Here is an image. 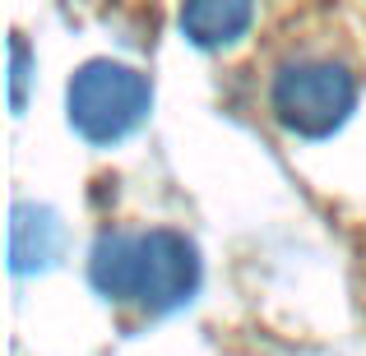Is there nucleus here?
Returning <instances> with one entry per match:
<instances>
[{"label": "nucleus", "mask_w": 366, "mask_h": 356, "mask_svg": "<svg viewBox=\"0 0 366 356\" xmlns=\"http://www.w3.org/2000/svg\"><path fill=\"white\" fill-rule=\"evenodd\" d=\"M89 283L107 301L167 315L186 305L199 287V250L181 232H107L89 255Z\"/></svg>", "instance_id": "nucleus-1"}, {"label": "nucleus", "mask_w": 366, "mask_h": 356, "mask_svg": "<svg viewBox=\"0 0 366 356\" xmlns=\"http://www.w3.org/2000/svg\"><path fill=\"white\" fill-rule=\"evenodd\" d=\"M153 107V88L139 70L117 61H89L74 70L70 88H65V111L70 125L89 143H117L130 130H139V121Z\"/></svg>", "instance_id": "nucleus-2"}, {"label": "nucleus", "mask_w": 366, "mask_h": 356, "mask_svg": "<svg viewBox=\"0 0 366 356\" xmlns=\"http://www.w3.org/2000/svg\"><path fill=\"white\" fill-rule=\"evenodd\" d=\"M274 116L302 139H330L357 107V79L334 61H297L274 79Z\"/></svg>", "instance_id": "nucleus-3"}, {"label": "nucleus", "mask_w": 366, "mask_h": 356, "mask_svg": "<svg viewBox=\"0 0 366 356\" xmlns=\"http://www.w3.org/2000/svg\"><path fill=\"white\" fill-rule=\"evenodd\" d=\"M65 255V223L46 204H14L9 208V268L19 278L46 273Z\"/></svg>", "instance_id": "nucleus-4"}, {"label": "nucleus", "mask_w": 366, "mask_h": 356, "mask_svg": "<svg viewBox=\"0 0 366 356\" xmlns=\"http://www.w3.org/2000/svg\"><path fill=\"white\" fill-rule=\"evenodd\" d=\"M255 19V0H181V33L204 51L232 46Z\"/></svg>", "instance_id": "nucleus-5"}, {"label": "nucleus", "mask_w": 366, "mask_h": 356, "mask_svg": "<svg viewBox=\"0 0 366 356\" xmlns=\"http://www.w3.org/2000/svg\"><path fill=\"white\" fill-rule=\"evenodd\" d=\"M24 93H28V46L19 42H9V107L14 111H24Z\"/></svg>", "instance_id": "nucleus-6"}]
</instances>
